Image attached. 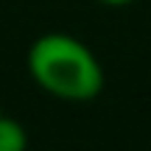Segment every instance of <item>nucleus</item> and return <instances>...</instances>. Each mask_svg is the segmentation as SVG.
Instances as JSON below:
<instances>
[{
    "instance_id": "1",
    "label": "nucleus",
    "mask_w": 151,
    "mask_h": 151,
    "mask_svg": "<svg viewBox=\"0 0 151 151\" xmlns=\"http://www.w3.org/2000/svg\"><path fill=\"white\" fill-rule=\"evenodd\" d=\"M28 73L45 92L62 101L84 104L104 90V67L98 56L81 39L62 31L42 34L31 45Z\"/></svg>"
},
{
    "instance_id": "2",
    "label": "nucleus",
    "mask_w": 151,
    "mask_h": 151,
    "mask_svg": "<svg viewBox=\"0 0 151 151\" xmlns=\"http://www.w3.org/2000/svg\"><path fill=\"white\" fill-rule=\"evenodd\" d=\"M28 148V134L20 120L9 118L0 109V151H25Z\"/></svg>"
},
{
    "instance_id": "3",
    "label": "nucleus",
    "mask_w": 151,
    "mask_h": 151,
    "mask_svg": "<svg viewBox=\"0 0 151 151\" xmlns=\"http://www.w3.org/2000/svg\"><path fill=\"white\" fill-rule=\"evenodd\" d=\"M98 3H106V6H126V3H132V0H98Z\"/></svg>"
}]
</instances>
